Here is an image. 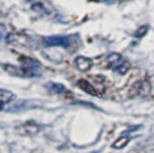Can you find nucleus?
<instances>
[{
	"label": "nucleus",
	"mask_w": 154,
	"mask_h": 153,
	"mask_svg": "<svg viewBox=\"0 0 154 153\" xmlns=\"http://www.w3.org/2000/svg\"><path fill=\"white\" fill-rule=\"evenodd\" d=\"M107 64L112 70H114V71H117L118 73H122V75L125 73L130 69L129 61L118 53H111L107 57Z\"/></svg>",
	"instance_id": "nucleus-1"
},
{
	"label": "nucleus",
	"mask_w": 154,
	"mask_h": 153,
	"mask_svg": "<svg viewBox=\"0 0 154 153\" xmlns=\"http://www.w3.org/2000/svg\"><path fill=\"white\" fill-rule=\"evenodd\" d=\"M4 70L8 72L12 76L16 77H34L36 76V71L34 69H30L28 66H13V65H6L4 64Z\"/></svg>",
	"instance_id": "nucleus-2"
},
{
	"label": "nucleus",
	"mask_w": 154,
	"mask_h": 153,
	"mask_svg": "<svg viewBox=\"0 0 154 153\" xmlns=\"http://www.w3.org/2000/svg\"><path fill=\"white\" fill-rule=\"evenodd\" d=\"M43 45L46 47H69L70 37L67 36H49L43 39Z\"/></svg>",
	"instance_id": "nucleus-3"
},
{
	"label": "nucleus",
	"mask_w": 154,
	"mask_h": 153,
	"mask_svg": "<svg viewBox=\"0 0 154 153\" xmlns=\"http://www.w3.org/2000/svg\"><path fill=\"white\" fill-rule=\"evenodd\" d=\"M150 90V84L147 81H140L132 86V93L135 95H147Z\"/></svg>",
	"instance_id": "nucleus-4"
},
{
	"label": "nucleus",
	"mask_w": 154,
	"mask_h": 153,
	"mask_svg": "<svg viewBox=\"0 0 154 153\" xmlns=\"http://www.w3.org/2000/svg\"><path fill=\"white\" fill-rule=\"evenodd\" d=\"M75 64L77 66L78 70L81 71H88L91 65H93V61L90 58H87V57H77L76 60H75Z\"/></svg>",
	"instance_id": "nucleus-5"
},
{
	"label": "nucleus",
	"mask_w": 154,
	"mask_h": 153,
	"mask_svg": "<svg viewBox=\"0 0 154 153\" xmlns=\"http://www.w3.org/2000/svg\"><path fill=\"white\" fill-rule=\"evenodd\" d=\"M0 98H1V110H5L6 106L14 99V95L6 90V89H1V94H0Z\"/></svg>",
	"instance_id": "nucleus-6"
},
{
	"label": "nucleus",
	"mask_w": 154,
	"mask_h": 153,
	"mask_svg": "<svg viewBox=\"0 0 154 153\" xmlns=\"http://www.w3.org/2000/svg\"><path fill=\"white\" fill-rule=\"evenodd\" d=\"M77 86L82 89V90H84V92H87L88 94H91V95H97V90L87 81V80H79L78 82H77Z\"/></svg>",
	"instance_id": "nucleus-7"
},
{
	"label": "nucleus",
	"mask_w": 154,
	"mask_h": 153,
	"mask_svg": "<svg viewBox=\"0 0 154 153\" xmlns=\"http://www.w3.org/2000/svg\"><path fill=\"white\" fill-rule=\"evenodd\" d=\"M48 88L49 90H52L53 93L55 94H63V93H66V88L59 83H49L48 84Z\"/></svg>",
	"instance_id": "nucleus-8"
},
{
	"label": "nucleus",
	"mask_w": 154,
	"mask_h": 153,
	"mask_svg": "<svg viewBox=\"0 0 154 153\" xmlns=\"http://www.w3.org/2000/svg\"><path fill=\"white\" fill-rule=\"evenodd\" d=\"M129 140H130V139H129L128 136H126V137H125V136H122L118 141H116V142H114L113 147H116V148H122V147H124V146L129 142Z\"/></svg>",
	"instance_id": "nucleus-9"
},
{
	"label": "nucleus",
	"mask_w": 154,
	"mask_h": 153,
	"mask_svg": "<svg viewBox=\"0 0 154 153\" xmlns=\"http://www.w3.org/2000/svg\"><path fill=\"white\" fill-rule=\"evenodd\" d=\"M100 1H111V0H100Z\"/></svg>",
	"instance_id": "nucleus-10"
}]
</instances>
